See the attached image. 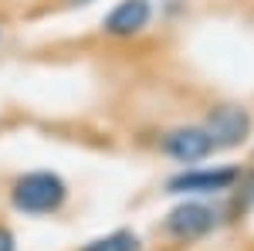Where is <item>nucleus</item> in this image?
Listing matches in <instances>:
<instances>
[{
	"label": "nucleus",
	"mask_w": 254,
	"mask_h": 251,
	"mask_svg": "<svg viewBox=\"0 0 254 251\" xmlns=\"http://www.w3.org/2000/svg\"><path fill=\"white\" fill-rule=\"evenodd\" d=\"M7 197L24 217H51L68 204V180L58 170H27L10 180Z\"/></svg>",
	"instance_id": "1"
},
{
	"label": "nucleus",
	"mask_w": 254,
	"mask_h": 251,
	"mask_svg": "<svg viewBox=\"0 0 254 251\" xmlns=\"http://www.w3.org/2000/svg\"><path fill=\"white\" fill-rule=\"evenodd\" d=\"M220 221H224V211L214 207L207 197H183L173 211L163 217V231L180 245H190V241H200L210 231H217Z\"/></svg>",
	"instance_id": "2"
},
{
	"label": "nucleus",
	"mask_w": 254,
	"mask_h": 251,
	"mask_svg": "<svg viewBox=\"0 0 254 251\" xmlns=\"http://www.w3.org/2000/svg\"><path fill=\"white\" fill-rule=\"evenodd\" d=\"M237 167H183L180 173L166 180V193L173 197H217L241 183Z\"/></svg>",
	"instance_id": "3"
},
{
	"label": "nucleus",
	"mask_w": 254,
	"mask_h": 251,
	"mask_svg": "<svg viewBox=\"0 0 254 251\" xmlns=\"http://www.w3.org/2000/svg\"><path fill=\"white\" fill-rule=\"evenodd\" d=\"M159 153L170 156L180 167H196V163L210 160V156L220 153V150L214 146V139H210V133H207L203 126H176L170 133H163Z\"/></svg>",
	"instance_id": "4"
},
{
	"label": "nucleus",
	"mask_w": 254,
	"mask_h": 251,
	"mask_svg": "<svg viewBox=\"0 0 254 251\" xmlns=\"http://www.w3.org/2000/svg\"><path fill=\"white\" fill-rule=\"evenodd\" d=\"M203 129L210 133L217 150H234V146H241V143L251 139L254 122H251V112H248L244 105L227 102V105H214V109H210Z\"/></svg>",
	"instance_id": "5"
},
{
	"label": "nucleus",
	"mask_w": 254,
	"mask_h": 251,
	"mask_svg": "<svg viewBox=\"0 0 254 251\" xmlns=\"http://www.w3.org/2000/svg\"><path fill=\"white\" fill-rule=\"evenodd\" d=\"M149 24H153V0H116L102 17V34L112 41H132Z\"/></svg>",
	"instance_id": "6"
},
{
	"label": "nucleus",
	"mask_w": 254,
	"mask_h": 251,
	"mask_svg": "<svg viewBox=\"0 0 254 251\" xmlns=\"http://www.w3.org/2000/svg\"><path fill=\"white\" fill-rule=\"evenodd\" d=\"M78 251H142V238L129 228H119V231L98 234L92 241H85Z\"/></svg>",
	"instance_id": "7"
},
{
	"label": "nucleus",
	"mask_w": 254,
	"mask_h": 251,
	"mask_svg": "<svg viewBox=\"0 0 254 251\" xmlns=\"http://www.w3.org/2000/svg\"><path fill=\"white\" fill-rule=\"evenodd\" d=\"M0 251H17V234L0 221Z\"/></svg>",
	"instance_id": "8"
},
{
	"label": "nucleus",
	"mask_w": 254,
	"mask_h": 251,
	"mask_svg": "<svg viewBox=\"0 0 254 251\" xmlns=\"http://www.w3.org/2000/svg\"><path fill=\"white\" fill-rule=\"evenodd\" d=\"M64 3H68V7H88L92 0H64Z\"/></svg>",
	"instance_id": "9"
},
{
	"label": "nucleus",
	"mask_w": 254,
	"mask_h": 251,
	"mask_svg": "<svg viewBox=\"0 0 254 251\" xmlns=\"http://www.w3.org/2000/svg\"><path fill=\"white\" fill-rule=\"evenodd\" d=\"M0 38H3V24H0Z\"/></svg>",
	"instance_id": "10"
}]
</instances>
